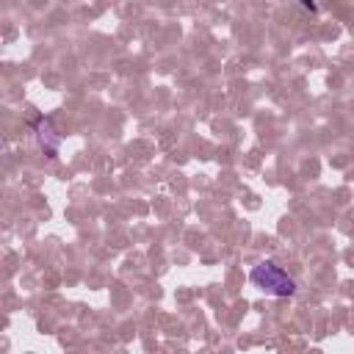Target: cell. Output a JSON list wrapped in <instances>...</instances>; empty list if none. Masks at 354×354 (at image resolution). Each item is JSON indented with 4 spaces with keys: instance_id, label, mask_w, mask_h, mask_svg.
<instances>
[{
    "instance_id": "cell-1",
    "label": "cell",
    "mask_w": 354,
    "mask_h": 354,
    "mask_svg": "<svg viewBox=\"0 0 354 354\" xmlns=\"http://www.w3.org/2000/svg\"><path fill=\"white\" fill-rule=\"evenodd\" d=\"M249 279L268 296H293L296 293V279L288 277V271H282L277 263L271 260H263L252 268Z\"/></svg>"
},
{
    "instance_id": "cell-2",
    "label": "cell",
    "mask_w": 354,
    "mask_h": 354,
    "mask_svg": "<svg viewBox=\"0 0 354 354\" xmlns=\"http://www.w3.org/2000/svg\"><path fill=\"white\" fill-rule=\"evenodd\" d=\"M58 141H61V136L55 133L53 122H50V119H41V122H39V144H41V149H44L47 158H55Z\"/></svg>"
},
{
    "instance_id": "cell-3",
    "label": "cell",
    "mask_w": 354,
    "mask_h": 354,
    "mask_svg": "<svg viewBox=\"0 0 354 354\" xmlns=\"http://www.w3.org/2000/svg\"><path fill=\"white\" fill-rule=\"evenodd\" d=\"M299 3H301L304 8H310V11H315V3H313V0H299Z\"/></svg>"
}]
</instances>
